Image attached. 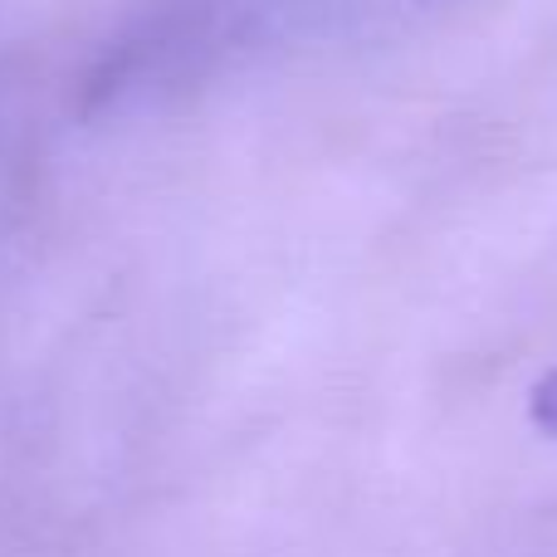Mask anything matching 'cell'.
I'll return each instance as SVG.
<instances>
[{
  "instance_id": "1",
  "label": "cell",
  "mask_w": 557,
  "mask_h": 557,
  "mask_svg": "<svg viewBox=\"0 0 557 557\" xmlns=\"http://www.w3.org/2000/svg\"><path fill=\"white\" fill-rule=\"evenodd\" d=\"M529 416L539 431L557 435V367L539 376V386H533V396H529Z\"/></svg>"
}]
</instances>
